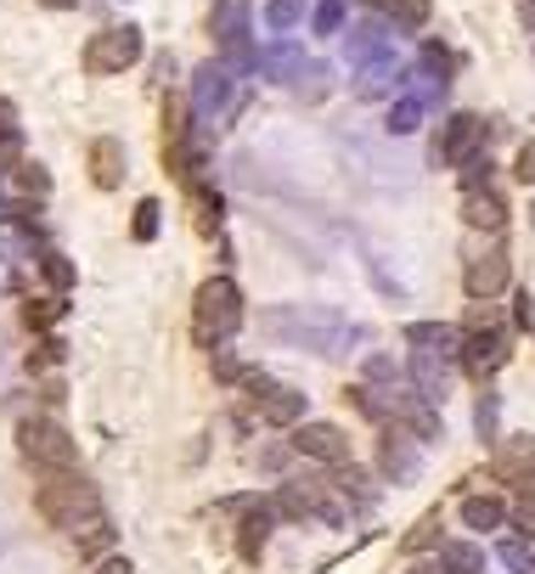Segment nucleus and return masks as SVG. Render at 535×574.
Segmentation results:
<instances>
[{"label":"nucleus","instance_id":"603ef678","mask_svg":"<svg viewBox=\"0 0 535 574\" xmlns=\"http://www.w3.org/2000/svg\"><path fill=\"white\" fill-rule=\"evenodd\" d=\"M518 23L535 34V0H518Z\"/></svg>","mask_w":535,"mask_h":574},{"label":"nucleus","instance_id":"09e8293b","mask_svg":"<svg viewBox=\"0 0 535 574\" xmlns=\"http://www.w3.org/2000/svg\"><path fill=\"white\" fill-rule=\"evenodd\" d=\"M90 574H135V569H130V558H102Z\"/></svg>","mask_w":535,"mask_h":574},{"label":"nucleus","instance_id":"aec40b11","mask_svg":"<svg viewBox=\"0 0 535 574\" xmlns=\"http://www.w3.org/2000/svg\"><path fill=\"white\" fill-rule=\"evenodd\" d=\"M462 523H468V530L473 536H491V530H502V523H507V501L502 496H462Z\"/></svg>","mask_w":535,"mask_h":574},{"label":"nucleus","instance_id":"2f4dec72","mask_svg":"<svg viewBox=\"0 0 535 574\" xmlns=\"http://www.w3.org/2000/svg\"><path fill=\"white\" fill-rule=\"evenodd\" d=\"M40 276H45V287H52V294H68V287H74V260L68 254H40Z\"/></svg>","mask_w":535,"mask_h":574},{"label":"nucleus","instance_id":"f03ea898","mask_svg":"<svg viewBox=\"0 0 535 574\" xmlns=\"http://www.w3.org/2000/svg\"><path fill=\"white\" fill-rule=\"evenodd\" d=\"M34 507H40L45 523H57V530H68V536H79V530H90V523L108 518L102 496H96V485L79 467L74 473H45L40 490H34Z\"/></svg>","mask_w":535,"mask_h":574},{"label":"nucleus","instance_id":"39448f33","mask_svg":"<svg viewBox=\"0 0 535 574\" xmlns=\"http://www.w3.org/2000/svg\"><path fill=\"white\" fill-rule=\"evenodd\" d=\"M141 57H148V40H141L135 23H113V29H96L85 40V74L96 79H113L124 68H135Z\"/></svg>","mask_w":535,"mask_h":574},{"label":"nucleus","instance_id":"de8ad7c7","mask_svg":"<svg viewBox=\"0 0 535 574\" xmlns=\"http://www.w3.org/2000/svg\"><path fill=\"white\" fill-rule=\"evenodd\" d=\"M287 451H294V445H265V451H260V467H271V473H276V467L287 462Z\"/></svg>","mask_w":535,"mask_h":574},{"label":"nucleus","instance_id":"a878e982","mask_svg":"<svg viewBox=\"0 0 535 574\" xmlns=\"http://www.w3.org/2000/svg\"><path fill=\"white\" fill-rule=\"evenodd\" d=\"M186 191H192V209H198V231H204V236H215V231H220V220H226L220 191H215V186H204V180H192Z\"/></svg>","mask_w":535,"mask_h":574},{"label":"nucleus","instance_id":"4be33fe9","mask_svg":"<svg viewBox=\"0 0 535 574\" xmlns=\"http://www.w3.org/2000/svg\"><path fill=\"white\" fill-rule=\"evenodd\" d=\"M372 7L383 12V23L395 29V34H412V29H423L428 23V0H372Z\"/></svg>","mask_w":535,"mask_h":574},{"label":"nucleus","instance_id":"cd10ccee","mask_svg":"<svg viewBox=\"0 0 535 574\" xmlns=\"http://www.w3.org/2000/svg\"><path fill=\"white\" fill-rule=\"evenodd\" d=\"M440 563H446V574H484V552L473 541H446Z\"/></svg>","mask_w":535,"mask_h":574},{"label":"nucleus","instance_id":"a18cd8bd","mask_svg":"<svg viewBox=\"0 0 535 574\" xmlns=\"http://www.w3.org/2000/svg\"><path fill=\"white\" fill-rule=\"evenodd\" d=\"M491 327H502V310L484 299V305H468V327L462 332H491Z\"/></svg>","mask_w":535,"mask_h":574},{"label":"nucleus","instance_id":"c85d7f7f","mask_svg":"<svg viewBox=\"0 0 535 574\" xmlns=\"http://www.w3.org/2000/svg\"><path fill=\"white\" fill-rule=\"evenodd\" d=\"M491 175H496V158H491V153H473V158L457 169V180H462V198H473V191H491Z\"/></svg>","mask_w":535,"mask_h":574},{"label":"nucleus","instance_id":"f3484780","mask_svg":"<svg viewBox=\"0 0 535 574\" xmlns=\"http://www.w3.org/2000/svg\"><path fill=\"white\" fill-rule=\"evenodd\" d=\"M406 377L417 383V395H423V400H446V395H451V361H440V355H423V350H412V361H406Z\"/></svg>","mask_w":535,"mask_h":574},{"label":"nucleus","instance_id":"c756f323","mask_svg":"<svg viewBox=\"0 0 535 574\" xmlns=\"http://www.w3.org/2000/svg\"><path fill=\"white\" fill-rule=\"evenodd\" d=\"M159 225H164V203L159 198H141L135 214H130V236H135V243H153Z\"/></svg>","mask_w":535,"mask_h":574},{"label":"nucleus","instance_id":"f704fd0d","mask_svg":"<svg viewBox=\"0 0 535 574\" xmlns=\"http://www.w3.org/2000/svg\"><path fill=\"white\" fill-rule=\"evenodd\" d=\"M63 316H68V299H63V294L29 299V305H23V321H29V327H52V321H63Z\"/></svg>","mask_w":535,"mask_h":574},{"label":"nucleus","instance_id":"72a5a7b5","mask_svg":"<svg viewBox=\"0 0 535 574\" xmlns=\"http://www.w3.org/2000/svg\"><path fill=\"white\" fill-rule=\"evenodd\" d=\"M367 383H378V389H395V383H406V366L395 355H367Z\"/></svg>","mask_w":535,"mask_h":574},{"label":"nucleus","instance_id":"423d86ee","mask_svg":"<svg viewBox=\"0 0 535 574\" xmlns=\"http://www.w3.org/2000/svg\"><path fill=\"white\" fill-rule=\"evenodd\" d=\"M484 135H491V124L479 113H451L440 124V135H434V147H428L434 169H462L473 153H484Z\"/></svg>","mask_w":535,"mask_h":574},{"label":"nucleus","instance_id":"f257e3e1","mask_svg":"<svg viewBox=\"0 0 535 574\" xmlns=\"http://www.w3.org/2000/svg\"><path fill=\"white\" fill-rule=\"evenodd\" d=\"M260 332L282 350H310V355H327V361L350 355L367 339V327L345 321L327 305H271V310H260Z\"/></svg>","mask_w":535,"mask_h":574},{"label":"nucleus","instance_id":"20e7f679","mask_svg":"<svg viewBox=\"0 0 535 574\" xmlns=\"http://www.w3.org/2000/svg\"><path fill=\"white\" fill-rule=\"evenodd\" d=\"M18 451H23L34 467H45V473H74V462H79L74 434H68L57 417H23V422H18Z\"/></svg>","mask_w":535,"mask_h":574},{"label":"nucleus","instance_id":"6ab92c4d","mask_svg":"<svg viewBox=\"0 0 535 574\" xmlns=\"http://www.w3.org/2000/svg\"><path fill=\"white\" fill-rule=\"evenodd\" d=\"M254 74H265L276 85H294L305 74V52H299V45H287V40H276V45H265V52H260V68Z\"/></svg>","mask_w":535,"mask_h":574},{"label":"nucleus","instance_id":"5701e85b","mask_svg":"<svg viewBox=\"0 0 535 574\" xmlns=\"http://www.w3.org/2000/svg\"><path fill=\"white\" fill-rule=\"evenodd\" d=\"M423 113H428V96H417V90H401L395 102H389V135H412L417 124H423Z\"/></svg>","mask_w":535,"mask_h":574},{"label":"nucleus","instance_id":"c9c22d12","mask_svg":"<svg viewBox=\"0 0 535 574\" xmlns=\"http://www.w3.org/2000/svg\"><path fill=\"white\" fill-rule=\"evenodd\" d=\"M496 417H502V400L496 389H484L479 406H473V428H479V440H496Z\"/></svg>","mask_w":535,"mask_h":574},{"label":"nucleus","instance_id":"bb28decb","mask_svg":"<svg viewBox=\"0 0 535 574\" xmlns=\"http://www.w3.org/2000/svg\"><path fill=\"white\" fill-rule=\"evenodd\" d=\"M428 547H446V530H440V512H423L417 523H412V530L401 536V552H428Z\"/></svg>","mask_w":535,"mask_h":574},{"label":"nucleus","instance_id":"864d4df0","mask_svg":"<svg viewBox=\"0 0 535 574\" xmlns=\"http://www.w3.org/2000/svg\"><path fill=\"white\" fill-rule=\"evenodd\" d=\"M40 7H52V12H68V7H79V0H40Z\"/></svg>","mask_w":535,"mask_h":574},{"label":"nucleus","instance_id":"393cba45","mask_svg":"<svg viewBox=\"0 0 535 574\" xmlns=\"http://www.w3.org/2000/svg\"><path fill=\"white\" fill-rule=\"evenodd\" d=\"M417 74L434 85V90H440L446 96V85H451V52H446V45L440 40H423V57H417Z\"/></svg>","mask_w":535,"mask_h":574},{"label":"nucleus","instance_id":"4468645a","mask_svg":"<svg viewBox=\"0 0 535 574\" xmlns=\"http://www.w3.org/2000/svg\"><path fill=\"white\" fill-rule=\"evenodd\" d=\"M406 344L423 350V355H440V361H462V327H451V321H412Z\"/></svg>","mask_w":535,"mask_h":574},{"label":"nucleus","instance_id":"f8f14e48","mask_svg":"<svg viewBox=\"0 0 535 574\" xmlns=\"http://www.w3.org/2000/svg\"><path fill=\"white\" fill-rule=\"evenodd\" d=\"M378 473L395 478V485H412V478L423 473V445L406 434V428H383V440H378Z\"/></svg>","mask_w":535,"mask_h":574},{"label":"nucleus","instance_id":"c03bdc74","mask_svg":"<svg viewBox=\"0 0 535 574\" xmlns=\"http://www.w3.org/2000/svg\"><path fill=\"white\" fill-rule=\"evenodd\" d=\"M63 339H45L40 350H29V372H52V366H63Z\"/></svg>","mask_w":535,"mask_h":574},{"label":"nucleus","instance_id":"79ce46f5","mask_svg":"<svg viewBox=\"0 0 535 574\" xmlns=\"http://www.w3.org/2000/svg\"><path fill=\"white\" fill-rule=\"evenodd\" d=\"M305 18V0H271V7H265V23L271 29H294Z\"/></svg>","mask_w":535,"mask_h":574},{"label":"nucleus","instance_id":"b1692460","mask_svg":"<svg viewBox=\"0 0 535 574\" xmlns=\"http://www.w3.org/2000/svg\"><path fill=\"white\" fill-rule=\"evenodd\" d=\"M260 417H265L271 428H299V422H305V389H276V395L260 406Z\"/></svg>","mask_w":535,"mask_h":574},{"label":"nucleus","instance_id":"7c9ffc66","mask_svg":"<svg viewBox=\"0 0 535 574\" xmlns=\"http://www.w3.org/2000/svg\"><path fill=\"white\" fill-rule=\"evenodd\" d=\"M496 563H502L507 574H535V552H529V541H518V536L496 541Z\"/></svg>","mask_w":535,"mask_h":574},{"label":"nucleus","instance_id":"9b49d317","mask_svg":"<svg viewBox=\"0 0 535 574\" xmlns=\"http://www.w3.org/2000/svg\"><path fill=\"white\" fill-rule=\"evenodd\" d=\"M507 282H513L507 249H484V254H473V260H468V271H462V287H468V299H473V305H484V299L507 294Z\"/></svg>","mask_w":535,"mask_h":574},{"label":"nucleus","instance_id":"473e14b6","mask_svg":"<svg viewBox=\"0 0 535 574\" xmlns=\"http://www.w3.org/2000/svg\"><path fill=\"white\" fill-rule=\"evenodd\" d=\"M310 29H316L321 40L345 34V0H316V7H310Z\"/></svg>","mask_w":535,"mask_h":574},{"label":"nucleus","instance_id":"ea45409f","mask_svg":"<svg viewBox=\"0 0 535 574\" xmlns=\"http://www.w3.org/2000/svg\"><path fill=\"white\" fill-rule=\"evenodd\" d=\"M276 389H282V383H276L271 372H260V366H249V377H242V395H249L254 406H265V400H271Z\"/></svg>","mask_w":535,"mask_h":574},{"label":"nucleus","instance_id":"49530a36","mask_svg":"<svg viewBox=\"0 0 535 574\" xmlns=\"http://www.w3.org/2000/svg\"><path fill=\"white\" fill-rule=\"evenodd\" d=\"M513 175H518L524 186H535V141H524V147H518V158H513Z\"/></svg>","mask_w":535,"mask_h":574},{"label":"nucleus","instance_id":"dca6fc26","mask_svg":"<svg viewBox=\"0 0 535 574\" xmlns=\"http://www.w3.org/2000/svg\"><path fill=\"white\" fill-rule=\"evenodd\" d=\"M496 478H507V485H535V434H513L502 451H496Z\"/></svg>","mask_w":535,"mask_h":574},{"label":"nucleus","instance_id":"a19ab883","mask_svg":"<svg viewBox=\"0 0 535 574\" xmlns=\"http://www.w3.org/2000/svg\"><path fill=\"white\" fill-rule=\"evenodd\" d=\"M74 541H79V552H85V558H96V552H108V547H113V523L102 518V523H90V530H79Z\"/></svg>","mask_w":535,"mask_h":574},{"label":"nucleus","instance_id":"37998d69","mask_svg":"<svg viewBox=\"0 0 535 574\" xmlns=\"http://www.w3.org/2000/svg\"><path fill=\"white\" fill-rule=\"evenodd\" d=\"M18 186L29 198H45V191H52V175H45V164H18Z\"/></svg>","mask_w":535,"mask_h":574},{"label":"nucleus","instance_id":"a211bd4d","mask_svg":"<svg viewBox=\"0 0 535 574\" xmlns=\"http://www.w3.org/2000/svg\"><path fill=\"white\" fill-rule=\"evenodd\" d=\"M332 490L350 501V512H372L378 507V485H372V473L367 467H356V462H345L332 473Z\"/></svg>","mask_w":535,"mask_h":574},{"label":"nucleus","instance_id":"9d476101","mask_svg":"<svg viewBox=\"0 0 535 574\" xmlns=\"http://www.w3.org/2000/svg\"><path fill=\"white\" fill-rule=\"evenodd\" d=\"M287 445H294V456H310V462H327V467L350 462V434L338 422H299V434Z\"/></svg>","mask_w":535,"mask_h":574},{"label":"nucleus","instance_id":"412c9836","mask_svg":"<svg viewBox=\"0 0 535 574\" xmlns=\"http://www.w3.org/2000/svg\"><path fill=\"white\" fill-rule=\"evenodd\" d=\"M462 220L473 225V231H502L507 225V203L496 198V191H473V198H462Z\"/></svg>","mask_w":535,"mask_h":574},{"label":"nucleus","instance_id":"58836bf2","mask_svg":"<svg viewBox=\"0 0 535 574\" xmlns=\"http://www.w3.org/2000/svg\"><path fill=\"white\" fill-rule=\"evenodd\" d=\"M209 372H215V383H242V377H249V366L231 355V344L226 350H209Z\"/></svg>","mask_w":535,"mask_h":574},{"label":"nucleus","instance_id":"e433bc0d","mask_svg":"<svg viewBox=\"0 0 535 574\" xmlns=\"http://www.w3.org/2000/svg\"><path fill=\"white\" fill-rule=\"evenodd\" d=\"M507 518H513V530H518V541H535V485L507 507Z\"/></svg>","mask_w":535,"mask_h":574},{"label":"nucleus","instance_id":"7ed1b4c3","mask_svg":"<svg viewBox=\"0 0 535 574\" xmlns=\"http://www.w3.org/2000/svg\"><path fill=\"white\" fill-rule=\"evenodd\" d=\"M242 321H249V305H242V287L231 276H209L198 282V294H192V339L204 350H226Z\"/></svg>","mask_w":535,"mask_h":574},{"label":"nucleus","instance_id":"6e6552de","mask_svg":"<svg viewBox=\"0 0 535 574\" xmlns=\"http://www.w3.org/2000/svg\"><path fill=\"white\" fill-rule=\"evenodd\" d=\"M237 74L226 63H204L198 74H192V113L198 119H226L237 108Z\"/></svg>","mask_w":535,"mask_h":574},{"label":"nucleus","instance_id":"0eeeda50","mask_svg":"<svg viewBox=\"0 0 535 574\" xmlns=\"http://www.w3.org/2000/svg\"><path fill=\"white\" fill-rule=\"evenodd\" d=\"M226 507L242 512V523H237V558H242V563H260L265 547H271V530H276V501L242 496V501H226Z\"/></svg>","mask_w":535,"mask_h":574},{"label":"nucleus","instance_id":"2eb2a0df","mask_svg":"<svg viewBox=\"0 0 535 574\" xmlns=\"http://www.w3.org/2000/svg\"><path fill=\"white\" fill-rule=\"evenodd\" d=\"M124 175H130L124 141H119V135H96V141H90V180L102 186V191H113V186H124Z\"/></svg>","mask_w":535,"mask_h":574},{"label":"nucleus","instance_id":"ddd939ff","mask_svg":"<svg viewBox=\"0 0 535 574\" xmlns=\"http://www.w3.org/2000/svg\"><path fill=\"white\" fill-rule=\"evenodd\" d=\"M507 355H513V344H507V332H502V327H491V332H462V366H468L473 377L502 372Z\"/></svg>","mask_w":535,"mask_h":574},{"label":"nucleus","instance_id":"1a4fd4ad","mask_svg":"<svg viewBox=\"0 0 535 574\" xmlns=\"http://www.w3.org/2000/svg\"><path fill=\"white\" fill-rule=\"evenodd\" d=\"M345 57H350L356 74H361V68H378V63H395V29H389L383 18L356 23V29L345 34Z\"/></svg>","mask_w":535,"mask_h":574},{"label":"nucleus","instance_id":"4c0bfd02","mask_svg":"<svg viewBox=\"0 0 535 574\" xmlns=\"http://www.w3.org/2000/svg\"><path fill=\"white\" fill-rule=\"evenodd\" d=\"M327 85H332V79H327V63H305V74L294 79V90L305 96V102H321Z\"/></svg>","mask_w":535,"mask_h":574},{"label":"nucleus","instance_id":"3c124183","mask_svg":"<svg viewBox=\"0 0 535 574\" xmlns=\"http://www.w3.org/2000/svg\"><path fill=\"white\" fill-rule=\"evenodd\" d=\"M406 574H446V563H440V558H423V563H412Z\"/></svg>","mask_w":535,"mask_h":574},{"label":"nucleus","instance_id":"8fccbe9b","mask_svg":"<svg viewBox=\"0 0 535 574\" xmlns=\"http://www.w3.org/2000/svg\"><path fill=\"white\" fill-rule=\"evenodd\" d=\"M513 321H518V327H529V321H535V305H529V294H518V299H513Z\"/></svg>","mask_w":535,"mask_h":574}]
</instances>
